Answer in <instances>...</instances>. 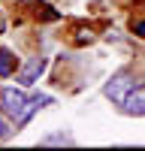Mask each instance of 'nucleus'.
Instances as JSON below:
<instances>
[{"label": "nucleus", "mask_w": 145, "mask_h": 151, "mask_svg": "<svg viewBox=\"0 0 145 151\" xmlns=\"http://www.w3.org/2000/svg\"><path fill=\"white\" fill-rule=\"evenodd\" d=\"M133 88H136V82H133V73H127V70H121V73H115L112 79L106 82V88H103V91H106V97L112 100V103H118V106H124Z\"/></svg>", "instance_id": "1"}, {"label": "nucleus", "mask_w": 145, "mask_h": 151, "mask_svg": "<svg viewBox=\"0 0 145 151\" xmlns=\"http://www.w3.org/2000/svg\"><path fill=\"white\" fill-rule=\"evenodd\" d=\"M0 100H3V112H6V115H12V118H15V124H18V118L24 115L30 97L24 94V91H18V88H3V91H0Z\"/></svg>", "instance_id": "2"}, {"label": "nucleus", "mask_w": 145, "mask_h": 151, "mask_svg": "<svg viewBox=\"0 0 145 151\" xmlns=\"http://www.w3.org/2000/svg\"><path fill=\"white\" fill-rule=\"evenodd\" d=\"M42 70H45V58H39V55H36V58H30L27 64L21 67V73H18V82H21V85H33V82L42 76Z\"/></svg>", "instance_id": "3"}, {"label": "nucleus", "mask_w": 145, "mask_h": 151, "mask_svg": "<svg viewBox=\"0 0 145 151\" xmlns=\"http://www.w3.org/2000/svg\"><path fill=\"white\" fill-rule=\"evenodd\" d=\"M124 112L127 115H145V85H139V88L130 91L127 103H124Z\"/></svg>", "instance_id": "4"}, {"label": "nucleus", "mask_w": 145, "mask_h": 151, "mask_svg": "<svg viewBox=\"0 0 145 151\" xmlns=\"http://www.w3.org/2000/svg\"><path fill=\"white\" fill-rule=\"evenodd\" d=\"M48 103H52V97H48V94H36V97H30V100H27V109H24V115L18 118V127H21V124H27L30 115H33L39 106H48Z\"/></svg>", "instance_id": "5"}, {"label": "nucleus", "mask_w": 145, "mask_h": 151, "mask_svg": "<svg viewBox=\"0 0 145 151\" xmlns=\"http://www.w3.org/2000/svg\"><path fill=\"white\" fill-rule=\"evenodd\" d=\"M15 67H18L15 55H12L9 48H0V76H12V73H15Z\"/></svg>", "instance_id": "6"}, {"label": "nucleus", "mask_w": 145, "mask_h": 151, "mask_svg": "<svg viewBox=\"0 0 145 151\" xmlns=\"http://www.w3.org/2000/svg\"><path fill=\"white\" fill-rule=\"evenodd\" d=\"M39 142H42V145H72V136H67V133H52V136H42Z\"/></svg>", "instance_id": "7"}, {"label": "nucleus", "mask_w": 145, "mask_h": 151, "mask_svg": "<svg viewBox=\"0 0 145 151\" xmlns=\"http://www.w3.org/2000/svg\"><path fill=\"white\" fill-rule=\"evenodd\" d=\"M6 136H9V124L3 121V115H0V139H6Z\"/></svg>", "instance_id": "8"}, {"label": "nucleus", "mask_w": 145, "mask_h": 151, "mask_svg": "<svg viewBox=\"0 0 145 151\" xmlns=\"http://www.w3.org/2000/svg\"><path fill=\"white\" fill-rule=\"evenodd\" d=\"M133 30H136L139 36H145V21H133Z\"/></svg>", "instance_id": "9"}, {"label": "nucleus", "mask_w": 145, "mask_h": 151, "mask_svg": "<svg viewBox=\"0 0 145 151\" xmlns=\"http://www.w3.org/2000/svg\"><path fill=\"white\" fill-rule=\"evenodd\" d=\"M3 27H6V21H3V15H0V33H3Z\"/></svg>", "instance_id": "10"}]
</instances>
